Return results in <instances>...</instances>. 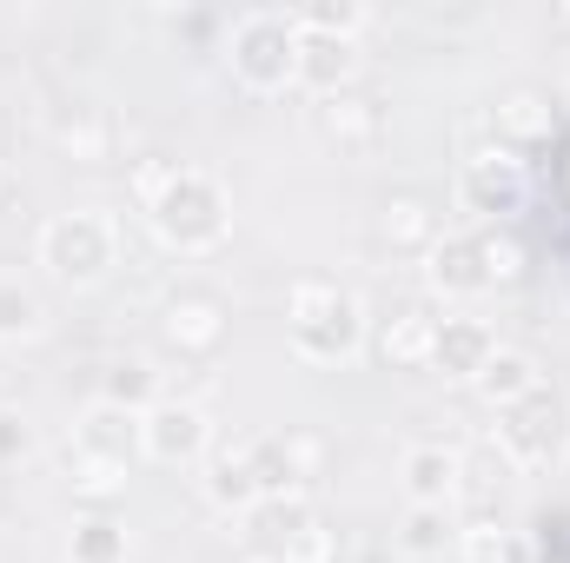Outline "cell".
I'll list each match as a JSON object with an SVG mask.
<instances>
[{
  "label": "cell",
  "instance_id": "obj_30",
  "mask_svg": "<svg viewBox=\"0 0 570 563\" xmlns=\"http://www.w3.org/2000/svg\"><path fill=\"white\" fill-rule=\"evenodd\" d=\"M27 444H33V431H27V418H20L13 405H0V464L27 457Z\"/></svg>",
  "mask_w": 570,
  "mask_h": 563
},
{
  "label": "cell",
  "instance_id": "obj_16",
  "mask_svg": "<svg viewBox=\"0 0 570 563\" xmlns=\"http://www.w3.org/2000/svg\"><path fill=\"white\" fill-rule=\"evenodd\" d=\"M551 134H558V120H551V107H544L538 93H511V100H498V113H491V140H498V152H511V159L538 152Z\"/></svg>",
  "mask_w": 570,
  "mask_h": 563
},
{
  "label": "cell",
  "instance_id": "obj_18",
  "mask_svg": "<svg viewBox=\"0 0 570 563\" xmlns=\"http://www.w3.org/2000/svg\"><path fill=\"white\" fill-rule=\"evenodd\" d=\"M431 332H438V318H431L425 305H405L399 318H385V332H379V358L399 365V372H419V365H431Z\"/></svg>",
  "mask_w": 570,
  "mask_h": 563
},
{
  "label": "cell",
  "instance_id": "obj_25",
  "mask_svg": "<svg viewBox=\"0 0 570 563\" xmlns=\"http://www.w3.org/2000/svg\"><path fill=\"white\" fill-rule=\"evenodd\" d=\"M444 544H451V517H444L438 504H412L405 524H399V551H412V557H438Z\"/></svg>",
  "mask_w": 570,
  "mask_h": 563
},
{
  "label": "cell",
  "instance_id": "obj_28",
  "mask_svg": "<svg viewBox=\"0 0 570 563\" xmlns=\"http://www.w3.org/2000/svg\"><path fill=\"white\" fill-rule=\"evenodd\" d=\"M53 134H60V146H73V159H107V113H94V107L60 120Z\"/></svg>",
  "mask_w": 570,
  "mask_h": 563
},
{
  "label": "cell",
  "instance_id": "obj_15",
  "mask_svg": "<svg viewBox=\"0 0 570 563\" xmlns=\"http://www.w3.org/2000/svg\"><path fill=\"white\" fill-rule=\"evenodd\" d=\"M352 73H358V47L352 40L298 27V87H312L318 100H332V93L352 87Z\"/></svg>",
  "mask_w": 570,
  "mask_h": 563
},
{
  "label": "cell",
  "instance_id": "obj_29",
  "mask_svg": "<svg viewBox=\"0 0 570 563\" xmlns=\"http://www.w3.org/2000/svg\"><path fill=\"white\" fill-rule=\"evenodd\" d=\"M484 266H491V285H504V279H518V273H524V253H518L511 239L484 233Z\"/></svg>",
  "mask_w": 570,
  "mask_h": 563
},
{
  "label": "cell",
  "instance_id": "obj_13",
  "mask_svg": "<svg viewBox=\"0 0 570 563\" xmlns=\"http://www.w3.org/2000/svg\"><path fill=\"white\" fill-rule=\"evenodd\" d=\"M226 318H233L226 298L206 292V285H186V292L166 298V338L179 352H219L226 345Z\"/></svg>",
  "mask_w": 570,
  "mask_h": 563
},
{
  "label": "cell",
  "instance_id": "obj_17",
  "mask_svg": "<svg viewBox=\"0 0 570 563\" xmlns=\"http://www.w3.org/2000/svg\"><path fill=\"white\" fill-rule=\"evenodd\" d=\"M399 477H405V497L412 504H451L458 497V477H464V464H458V451H444V444H412L405 451V464H399Z\"/></svg>",
  "mask_w": 570,
  "mask_h": 563
},
{
  "label": "cell",
  "instance_id": "obj_7",
  "mask_svg": "<svg viewBox=\"0 0 570 563\" xmlns=\"http://www.w3.org/2000/svg\"><path fill=\"white\" fill-rule=\"evenodd\" d=\"M246 537L266 544V557H279V563H325L332 557V537L318 531V511L305 497H259L246 511Z\"/></svg>",
  "mask_w": 570,
  "mask_h": 563
},
{
  "label": "cell",
  "instance_id": "obj_27",
  "mask_svg": "<svg viewBox=\"0 0 570 563\" xmlns=\"http://www.w3.org/2000/svg\"><path fill=\"white\" fill-rule=\"evenodd\" d=\"M464 563H531V544H524L518 531H491V524H478V531L464 537Z\"/></svg>",
  "mask_w": 570,
  "mask_h": 563
},
{
  "label": "cell",
  "instance_id": "obj_14",
  "mask_svg": "<svg viewBox=\"0 0 570 563\" xmlns=\"http://www.w3.org/2000/svg\"><path fill=\"white\" fill-rule=\"evenodd\" d=\"M318 134L338 152H365L385 140V100L379 93H332V100H318Z\"/></svg>",
  "mask_w": 570,
  "mask_h": 563
},
{
  "label": "cell",
  "instance_id": "obj_24",
  "mask_svg": "<svg viewBox=\"0 0 570 563\" xmlns=\"http://www.w3.org/2000/svg\"><path fill=\"white\" fill-rule=\"evenodd\" d=\"M385 239L431 253V246H438V219H431L425 199H392V206H385Z\"/></svg>",
  "mask_w": 570,
  "mask_h": 563
},
{
  "label": "cell",
  "instance_id": "obj_2",
  "mask_svg": "<svg viewBox=\"0 0 570 563\" xmlns=\"http://www.w3.org/2000/svg\"><path fill=\"white\" fill-rule=\"evenodd\" d=\"M285 318H292V352L305 365H345L365 345V305L345 285H325V279L292 285V312Z\"/></svg>",
  "mask_w": 570,
  "mask_h": 563
},
{
  "label": "cell",
  "instance_id": "obj_5",
  "mask_svg": "<svg viewBox=\"0 0 570 563\" xmlns=\"http://www.w3.org/2000/svg\"><path fill=\"white\" fill-rule=\"evenodd\" d=\"M226 60H233V80L253 87V93H279L298 80V20L279 7H259V13H239L233 33H226Z\"/></svg>",
  "mask_w": 570,
  "mask_h": 563
},
{
  "label": "cell",
  "instance_id": "obj_12",
  "mask_svg": "<svg viewBox=\"0 0 570 563\" xmlns=\"http://www.w3.org/2000/svg\"><path fill=\"white\" fill-rule=\"evenodd\" d=\"M498 358V332L484 318H438L431 332V365L438 378H458V385H478V372Z\"/></svg>",
  "mask_w": 570,
  "mask_h": 563
},
{
  "label": "cell",
  "instance_id": "obj_26",
  "mask_svg": "<svg viewBox=\"0 0 570 563\" xmlns=\"http://www.w3.org/2000/svg\"><path fill=\"white\" fill-rule=\"evenodd\" d=\"M292 20L312 27V33H338V40H352V33L365 27V7H358V0H312V7H298Z\"/></svg>",
  "mask_w": 570,
  "mask_h": 563
},
{
  "label": "cell",
  "instance_id": "obj_22",
  "mask_svg": "<svg viewBox=\"0 0 570 563\" xmlns=\"http://www.w3.org/2000/svg\"><path fill=\"white\" fill-rule=\"evenodd\" d=\"M73 563H127V524L114 511H87L73 524V544H67Z\"/></svg>",
  "mask_w": 570,
  "mask_h": 563
},
{
  "label": "cell",
  "instance_id": "obj_20",
  "mask_svg": "<svg viewBox=\"0 0 570 563\" xmlns=\"http://www.w3.org/2000/svg\"><path fill=\"white\" fill-rule=\"evenodd\" d=\"M100 405H114V412H134V418H146V412L159 405V372H153L146 358H120V365L107 372V385H100Z\"/></svg>",
  "mask_w": 570,
  "mask_h": 563
},
{
  "label": "cell",
  "instance_id": "obj_10",
  "mask_svg": "<svg viewBox=\"0 0 570 563\" xmlns=\"http://www.w3.org/2000/svg\"><path fill=\"white\" fill-rule=\"evenodd\" d=\"M246 464H253V484H259V497H305V484H312V464H318V444L312 437H253L246 444Z\"/></svg>",
  "mask_w": 570,
  "mask_h": 563
},
{
  "label": "cell",
  "instance_id": "obj_31",
  "mask_svg": "<svg viewBox=\"0 0 570 563\" xmlns=\"http://www.w3.org/2000/svg\"><path fill=\"white\" fill-rule=\"evenodd\" d=\"M358 563H385V551H358Z\"/></svg>",
  "mask_w": 570,
  "mask_h": 563
},
{
  "label": "cell",
  "instance_id": "obj_19",
  "mask_svg": "<svg viewBox=\"0 0 570 563\" xmlns=\"http://www.w3.org/2000/svg\"><path fill=\"white\" fill-rule=\"evenodd\" d=\"M206 504H219V511H253L259 504V484H253V464H246V451H206Z\"/></svg>",
  "mask_w": 570,
  "mask_h": 563
},
{
  "label": "cell",
  "instance_id": "obj_11",
  "mask_svg": "<svg viewBox=\"0 0 570 563\" xmlns=\"http://www.w3.org/2000/svg\"><path fill=\"white\" fill-rule=\"evenodd\" d=\"M425 285L438 298H478V292H491L484 233H438V246L425 253Z\"/></svg>",
  "mask_w": 570,
  "mask_h": 563
},
{
  "label": "cell",
  "instance_id": "obj_6",
  "mask_svg": "<svg viewBox=\"0 0 570 563\" xmlns=\"http://www.w3.org/2000/svg\"><path fill=\"white\" fill-rule=\"evenodd\" d=\"M114 219L107 213H53L40 226V266L53 273L60 285H100L114 273Z\"/></svg>",
  "mask_w": 570,
  "mask_h": 563
},
{
  "label": "cell",
  "instance_id": "obj_4",
  "mask_svg": "<svg viewBox=\"0 0 570 563\" xmlns=\"http://www.w3.org/2000/svg\"><path fill=\"white\" fill-rule=\"evenodd\" d=\"M134 457H140V418L114 412V405H94L80 418V431H73V444H67V477L87 497H114L127 484Z\"/></svg>",
  "mask_w": 570,
  "mask_h": 563
},
{
  "label": "cell",
  "instance_id": "obj_23",
  "mask_svg": "<svg viewBox=\"0 0 570 563\" xmlns=\"http://www.w3.org/2000/svg\"><path fill=\"white\" fill-rule=\"evenodd\" d=\"M40 298H33V285H20L13 273H0V345H13V338H33L40 332Z\"/></svg>",
  "mask_w": 570,
  "mask_h": 563
},
{
  "label": "cell",
  "instance_id": "obj_32",
  "mask_svg": "<svg viewBox=\"0 0 570 563\" xmlns=\"http://www.w3.org/2000/svg\"><path fill=\"white\" fill-rule=\"evenodd\" d=\"M253 563H279V557H253Z\"/></svg>",
  "mask_w": 570,
  "mask_h": 563
},
{
  "label": "cell",
  "instance_id": "obj_9",
  "mask_svg": "<svg viewBox=\"0 0 570 563\" xmlns=\"http://www.w3.org/2000/svg\"><path fill=\"white\" fill-rule=\"evenodd\" d=\"M206 444H213L206 412L186 405V398H159L140 418V457H153V464H199Z\"/></svg>",
  "mask_w": 570,
  "mask_h": 563
},
{
  "label": "cell",
  "instance_id": "obj_1",
  "mask_svg": "<svg viewBox=\"0 0 570 563\" xmlns=\"http://www.w3.org/2000/svg\"><path fill=\"white\" fill-rule=\"evenodd\" d=\"M146 219H153L159 246H173V253H213L233 233L226 186L213 172H199V166H173L166 186L146 199Z\"/></svg>",
  "mask_w": 570,
  "mask_h": 563
},
{
  "label": "cell",
  "instance_id": "obj_3",
  "mask_svg": "<svg viewBox=\"0 0 570 563\" xmlns=\"http://www.w3.org/2000/svg\"><path fill=\"white\" fill-rule=\"evenodd\" d=\"M498 451L518 464V471H551L564 464L570 451V392L564 385H531L518 405L498 412Z\"/></svg>",
  "mask_w": 570,
  "mask_h": 563
},
{
  "label": "cell",
  "instance_id": "obj_21",
  "mask_svg": "<svg viewBox=\"0 0 570 563\" xmlns=\"http://www.w3.org/2000/svg\"><path fill=\"white\" fill-rule=\"evenodd\" d=\"M531 385H538V365H531L524 352H504V345H498V358H491V365L478 372V398H484L491 412L518 405V398H524Z\"/></svg>",
  "mask_w": 570,
  "mask_h": 563
},
{
  "label": "cell",
  "instance_id": "obj_8",
  "mask_svg": "<svg viewBox=\"0 0 570 563\" xmlns=\"http://www.w3.org/2000/svg\"><path fill=\"white\" fill-rule=\"evenodd\" d=\"M524 192H531V179H524V159H511V152H478V159H464V172H458V199L478 213V219H511L518 206H524Z\"/></svg>",
  "mask_w": 570,
  "mask_h": 563
}]
</instances>
